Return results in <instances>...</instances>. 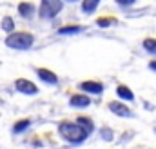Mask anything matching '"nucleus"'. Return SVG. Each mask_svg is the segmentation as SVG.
<instances>
[{
  "mask_svg": "<svg viewBox=\"0 0 156 149\" xmlns=\"http://www.w3.org/2000/svg\"><path fill=\"white\" fill-rule=\"evenodd\" d=\"M58 133L67 144H73V146L83 144L87 140V136H89V133L83 131L76 122H62V124H58Z\"/></svg>",
  "mask_w": 156,
  "mask_h": 149,
  "instance_id": "obj_1",
  "label": "nucleus"
},
{
  "mask_svg": "<svg viewBox=\"0 0 156 149\" xmlns=\"http://www.w3.org/2000/svg\"><path fill=\"white\" fill-rule=\"evenodd\" d=\"M35 44V37L31 33H11L9 37H5V45L11 47V49H16V51H26L29 49L31 45Z\"/></svg>",
  "mask_w": 156,
  "mask_h": 149,
  "instance_id": "obj_2",
  "label": "nucleus"
},
{
  "mask_svg": "<svg viewBox=\"0 0 156 149\" xmlns=\"http://www.w3.org/2000/svg\"><path fill=\"white\" fill-rule=\"evenodd\" d=\"M62 7H64V4H62V0H42V4H40V18H44V20H51V18H55L60 11H62Z\"/></svg>",
  "mask_w": 156,
  "mask_h": 149,
  "instance_id": "obj_3",
  "label": "nucleus"
},
{
  "mask_svg": "<svg viewBox=\"0 0 156 149\" xmlns=\"http://www.w3.org/2000/svg\"><path fill=\"white\" fill-rule=\"evenodd\" d=\"M107 107H109V111L113 113V114H116V116H122V118H133L134 116V113L131 111L122 100H113V102H109L107 104Z\"/></svg>",
  "mask_w": 156,
  "mask_h": 149,
  "instance_id": "obj_4",
  "label": "nucleus"
},
{
  "mask_svg": "<svg viewBox=\"0 0 156 149\" xmlns=\"http://www.w3.org/2000/svg\"><path fill=\"white\" fill-rule=\"evenodd\" d=\"M15 89H16L18 93H22V95H26V96H33V95L38 93V87H37L33 82L26 80V78H18V80L15 82Z\"/></svg>",
  "mask_w": 156,
  "mask_h": 149,
  "instance_id": "obj_5",
  "label": "nucleus"
},
{
  "mask_svg": "<svg viewBox=\"0 0 156 149\" xmlns=\"http://www.w3.org/2000/svg\"><path fill=\"white\" fill-rule=\"evenodd\" d=\"M80 89H82L83 93L102 95V93H104V84H102V82H93V80H87V82H82V84H80Z\"/></svg>",
  "mask_w": 156,
  "mask_h": 149,
  "instance_id": "obj_6",
  "label": "nucleus"
},
{
  "mask_svg": "<svg viewBox=\"0 0 156 149\" xmlns=\"http://www.w3.org/2000/svg\"><path fill=\"white\" fill-rule=\"evenodd\" d=\"M89 104H91V98H89L87 95H82V93H76V95H73V96L69 98V106L75 107V109H83V107H87Z\"/></svg>",
  "mask_w": 156,
  "mask_h": 149,
  "instance_id": "obj_7",
  "label": "nucleus"
},
{
  "mask_svg": "<svg viewBox=\"0 0 156 149\" xmlns=\"http://www.w3.org/2000/svg\"><path fill=\"white\" fill-rule=\"evenodd\" d=\"M37 74H38V78L42 82H45V84H49V85H56L58 84V76L53 73V71H49V69H37Z\"/></svg>",
  "mask_w": 156,
  "mask_h": 149,
  "instance_id": "obj_8",
  "label": "nucleus"
},
{
  "mask_svg": "<svg viewBox=\"0 0 156 149\" xmlns=\"http://www.w3.org/2000/svg\"><path fill=\"white\" fill-rule=\"evenodd\" d=\"M116 95H118L120 100H127V102H133V100H134V95H133V91H131L127 85H118Z\"/></svg>",
  "mask_w": 156,
  "mask_h": 149,
  "instance_id": "obj_9",
  "label": "nucleus"
},
{
  "mask_svg": "<svg viewBox=\"0 0 156 149\" xmlns=\"http://www.w3.org/2000/svg\"><path fill=\"white\" fill-rule=\"evenodd\" d=\"M83 31H85V27H82V26H64V27L58 29V35L67 37V35H78V33H83Z\"/></svg>",
  "mask_w": 156,
  "mask_h": 149,
  "instance_id": "obj_10",
  "label": "nucleus"
},
{
  "mask_svg": "<svg viewBox=\"0 0 156 149\" xmlns=\"http://www.w3.org/2000/svg\"><path fill=\"white\" fill-rule=\"evenodd\" d=\"M18 13H20V16H24V18H31V16L35 15V5L29 4V2H22V4L18 5Z\"/></svg>",
  "mask_w": 156,
  "mask_h": 149,
  "instance_id": "obj_11",
  "label": "nucleus"
},
{
  "mask_svg": "<svg viewBox=\"0 0 156 149\" xmlns=\"http://www.w3.org/2000/svg\"><path fill=\"white\" fill-rule=\"evenodd\" d=\"M76 124L83 129V131H87L89 135L94 131V122L91 120V118H87V116H78V120H76Z\"/></svg>",
  "mask_w": 156,
  "mask_h": 149,
  "instance_id": "obj_12",
  "label": "nucleus"
},
{
  "mask_svg": "<svg viewBox=\"0 0 156 149\" xmlns=\"http://www.w3.org/2000/svg\"><path fill=\"white\" fill-rule=\"evenodd\" d=\"M31 127V120H27V118H24V120H18V122H15V125H13V133L15 135H20V133H24V131H27Z\"/></svg>",
  "mask_w": 156,
  "mask_h": 149,
  "instance_id": "obj_13",
  "label": "nucleus"
},
{
  "mask_svg": "<svg viewBox=\"0 0 156 149\" xmlns=\"http://www.w3.org/2000/svg\"><path fill=\"white\" fill-rule=\"evenodd\" d=\"M0 27H2L5 33H13V31H15V20H13L11 16H4V18H2V24H0Z\"/></svg>",
  "mask_w": 156,
  "mask_h": 149,
  "instance_id": "obj_14",
  "label": "nucleus"
},
{
  "mask_svg": "<svg viewBox=\"0 0 156 149\" xmlns=\"http://www.w3.org/2000/svg\"><path fill=\"white\" fill-rule=\"evenodd\" d=\"M98 2H100V0H83V2H82V11H83V13H93V11H96Z\"/></svg>",
  "mask_w": 156,
  "mask_h": 149,
  "instance_id": "obj_15",
  "label": "nucleus"
},
{
  "mask_svg": "<svg viewBox=\"0 0 156 149\" xmlns=\"http://www.w3.org/2000/svg\"><path fill=\"white\" fill-rule=\"evenodd\" d=\"M100 136H102V140H105V142H113L115 140V131L111 129V127H100Z\"/></svg>",
  "mask_w": 156,
  "mask_h": 149,
  "instance_id": "obj_16",
  "label": "nucleus"
},
{
  "mask_svg": "<svg viewBox=\"0 0 156 149\" xmlns=\"http://www.w3.org/2000/svg\"><path fill=\"white\" fill-rule=\"evenodd\" d=\"M144 49L156 56V38H145L144 40Z\"/></svg>",
  "mask_w": 156,
  "mask_h": 149,
  "instance_id": "obj_17",
  "label": "nucleus"
},
{
  "mask_svg": "<svg viewBox=\"0 0 156 149\" xmlns=\"http://www.w3.org/2000/svg\"><path fill=\"white\" fill-rule=\"evenodd\" d=\"M96 24H98L100 27H109V26L115 24V18H104V16H102V18L96 20Z\"/></svg>",
  "mask_w": 156,
  "mask_h": 149,
  "instance_id": "obj_18",
  "label": "nucleus"
},
{
  "mask_svg": "<svg viewBox=\"0 0 156 149\" xmlns=\"http://www.w3.org/2000/svg\"><path fill=\"white\" fill-rule=\"evenodd\" d=\"M118 5H122V7H129V5H133L136 0H115Z\"/></svg>",
  "mask_w": 156,
  "mask_h": 149,
  "instance_id": "obj_19",
  "label": "nucleus"
},
{
  "mask_svg": "<svg viewBox=\"0 0 156 149\" xmlns=\"http://www.w3.org/2000/svg\"><path fill=\"white\" fill-rule=\"evenodd\" d=\"M149 69L156 73V60H151V62H149Z\"/></svg>",
  "mask_w": 156,
  "mask_h": 149,
  "instance_id": "obj_20",
  "label": "nucleus"
},
{
  "mask_svg": "<svg viewBox=\"0 0 156 149\" xmlns=\"http://www.w3.org/2000/svg\"><path fill=\"white\" fill-rule=\"evenodd\" d=\"M145 109H149V111H153V109H154V106H153V104H147V102H145Z\"/></svg>",
  "mask_w": 156,
  "mask_h": 149,
  "instance_id": "obj_21",
  "label": "nucleus"
},
{
  "mask_svg": "<svg viewBox=\"0 0 156 149\" xmlns=\"http://www.w3.org/2000/svg\"><path fill=\"white\" fill-rule=\"evenodd\" d=\"M67 2H78V0H67Z\"/></svg>",
  "mask_w": 156,
  "mask_h": 149,
  "instance_id": "obj_22",
  "label": "nucleus"
},
{
  "mask_svg": "<svg viewBox=\"0 0 156 149\" xmlns=\"http://www.w3.org/2000/svg\"><path fill=\"white\" fill-rule=\"evenodd\" d=\"M154 133H156V129H154Z\"/></svg>",
  "mask_w": 156,
  "mask_h": 149,
  "instance_id": "obj_23",
  "label": "nucleus"
}]
</instances>
